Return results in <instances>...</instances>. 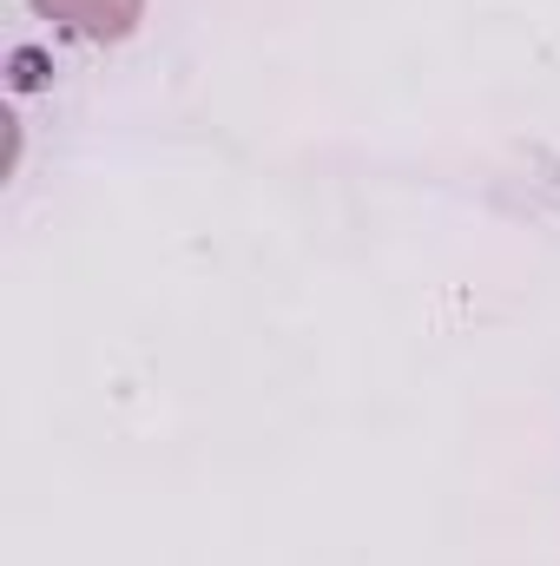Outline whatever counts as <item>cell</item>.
<instances>
[{"mask_svg":"<svg viewBox=\"0 0 560 566\" xmlns=\"http://www.w3.org/2000/svg\"><path fill=\"white\" fill-rule=\"evenodd\" d=\"M33 13L53 20V27L73 33V40L113 46V40H126V33L145 20V0H33Z\"/></svg>","mask_w":560,"mask_h":566,"instance_id":"cell-1","label":"cell"}]
</instances>
